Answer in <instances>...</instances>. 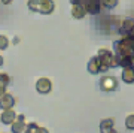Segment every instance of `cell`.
I'll return each instance as SVG.
<instances>
[{
	"label": "cell",
	"mask_w": 134,
	"mask_h": 133,
	"mask_svg": "<svg viewBox=\"0 0 134 133\" xmlns=\"http://www.w3.org/2000/svg\"><path fill=\"white\" fill-rule=\"evenodd\" d=\"M39 133H49V130H48V129H45V127H40Z\"/></svg>",
	"instance_id": "44dd1931"
},
{
	"label": "cell",
	"mask_w": 134,
	"mask_h": 133,
	"mask_svg": "<svg viewBox=\"0 0 134 133\" xmlns=\"http://www.w3.org/2000/svg\"><path fill=\"white\" fill-rule=\"evenodd\" d=\"M15 105V97L9 93H5V94L0 97V109H12Z\"/></svg>",
	"instance_id": "30bf717a"
},
{
	"label": "cell",
	"mask_w": 134,
	"mask_h": 133,
	"mask_svg": "<svg viewBox=\"0 0 134 133\" xmlns=\"http://www.w3.org/2000/svg\"><path fill=\"white\" fill-rule=\"evenodd\" d=\"M70 12H72V17L75 19H82L86 14H88L83 5H72V11H70Z\"/></svg>",
	"instance_id": "7c38bea8"
},
{
	"label": "cell",
	"mask_w": 134,
	"mask_h": 133,
	"mask_svg": "<svg viewBox=\"0 0 134 133\" xmlns=\"http://www.w3.org/2000/svg\"><path fill=\"white\" fill-rule=\"evenodd\" d=\"M16 117H18V114H15L14 109H5L2 112V115H0V121L3 124H6V126H9V124H12L16 120Z\"/></svg>",
	"instance_id": "8fae6325"
},
{
	"label": "cell",
	"mask_w": 134,
	"mask_h": 133,
	"mask_svg": "<svg viewBox=\"0 0 134 133\" xmlns=\"http://www.w3.org/2000/svg\"><path fill=\"white\" fill-rule=\"evenodd\" d=\"M100 133H118L115 129V120L104 118L100 121Z\"/></svg>",
	"instance_id": "9c48e42d"
},
{
	"label": "cell",
	"mask_w": 134,
	"mask_h": 133,
	"mask_svg": "<svg viewBox=\"0 0 134 133\" xmlns=\"http://www.w3.org/2000/svg\"><path fill=\"white\" fill-rule=\"evenodd\" d=\"M101 2H103V8H107V9H113L119 3V0H101Z\"/></svg>",
	"instance_id": "9a60e30c"
},
{
	"label": "cell",
	"mask_w": 134,
	"mask_h": 133,
	"mask_svg": "<svg viewBox=\"0 0 134 133\" xmlns=\"http://www.w3.org/2000/svg\"><path fill=\"white\" fill-rule=\"evenodd\" d=\"M39 130H40V126L36 123H29L27 124V127H25L24 133H39Z\"/></svg>",
	"instance_id": "5bb4252c"
},
{
	"label": "cell",
	"mask_w": 134,
	"mask_h": 133,
	"mask_svg": "<svg viewBox=\"0 0 134 133\" xmlns=\"http://www.w3.org/2000/svg\"><path fill=\"white\" fill-rule=\"evenodd\" d=\"M3 66V57H2V55H0V67Z\"/></svg>",
	"instance_id": "603a6c76"
},
{
	"label": "cell",
	"mask_w": 134,
	"mask_h": 133,
	"mask_svg": "<svg viewBox=\"0 0 134 133\" xmlns=\"http://www.w3.org/2000/svg\"><path fill=\"white\" fill-rule=\"evenodd\" d=\"M36 90H37V93H40V94H48V93H51V90H52V82H51V79L49 78H39L37 82H36Z\"/></svg>",
	"instance_id": "277c9868"
},
{
	"label": "cell",
	"mask_w": 134,
	"mask_h": 133,
	"mask_svg": "<svg viewBox=\"0 0 134 133\" xmlns=\"http://www.w3.org/2000/svg\"><path fill=\"white\" fill-rule=\"evenodd\" d=\"M100 88L103 91H113V90H116V88H118V79H116L115 76H109V75L101 76Z\"/></svg>",
	"instance_id": "3957f363"
},
{
	"label": "cell",
	"mask_w": 134,
	"mask_h": 133,
	"mask_svg": "<svg viewBox=\"0 0 134 133\" xmlns=\"http://www.w3.org/2000/svg\"><path fill=\"white\" fill-rule=\"evenodd\" d=\"M97 57L101 63V69H103V73L112 69V67H116V58H115V52H112L107 48H100L98 52H97Z\"/></svg>",
	"instance_id": "7a4b0ae2"
},
{
	"label": "cell",
	"mask_w": 134,
	"mask_h": 133,
	"mask_svg": "<svg viewBox=\"0 0 134 133\" xmlns=\"http://www.w3.org/2000/svg\"><path fill=\"white\" fill-rule=\"evenodd\" d=\"M88 72L91 73V75H98V73H103V69H101V63L98 60L97 55L90 58V62H88V66H86Z\"/></svg>",
	"instance_id": "8992f818"
},
{
	"label": "cell",
	"mask_w": 134,
	"mask_h": 133,
	"mask_svg": "<svg viewBox=\"0 0 134 133\" xmlns=\"http://www.w3.org/2000/svg\"><path fill=\"white\" fill-rule=\"evenodd\" d=\"M134 27V18H122V23H121V27H119V32L118 33L121 34V38L122 36H128L130 32L133 30Z\"/></svg>",
	"instance_id": "ba28073f"
},
{
	"label": "cell",
	"mask_w": 134,
	"mask_h": 133,
	"mask_svg": "<svg viewBox=\"0 0 134 133\" xmlns=\"http://www.w3.org/2000/svg\"><path fill=\"white\" fill-rule=\"evenodd\" d=\"M83 6L90 15H98L103 9V2L101 0H86V3Z\"/></svg>",
	"instance_id": "5b68a950"
},
{
	"label": "cell",
	"mask_w": 134,
	"mask_h": 133,
	"mask_svg": "<svg viewBox=\"0 0 134 133\" xmlns=\"http://www.w3.org/2000/svg\"><path fill=\"white\" fill-rule=\"evenodd\" d=\"M70 3L72 5H85L86 0H70Z\"/></svg>",
	"instance_id": "d6986e66"
},
{
	"label": "cell",
	"mask_w": 134,
	"mask_h": 133,
	"mask_svg": "<svg viewBox=\"0 0 134 133\" xmlns=\"http://www.w3.org/2000/svg\"><path fill=\"white\" fill-rule=\"evenodd\" d=\"M27 8L31 12H37V14L42 15H51L55 9V3H54V0H29Z\"/></svg>",
	"instance_id": "6da1fadb"
},
{
	"label": "cell",
	"mask_w": 134,
	"mask_h": 133,
	"mask_svg": "<svg viewBox=\"0 0 134 133\" xmlns=\"http://www.w3.org/2000/svg\"><path fill=\"white\" fill-rule=\"evenodd\" d=\"M125 127L128 129V130H134V114L127 115V118H125Z\"/></svg>",
	"instance_id": "2e32d148"
},
{
	"label": "cell",
	"mask_w": 134,
	"mask_h": 133,
	"mask_svg": "<svg viewBox=\"0 0 134 133\" xmlns=\"http://www.w3.org/2000/svg\"><path fill=\"white\" fill-rule=\"evenodd\" d=\"M122 81L125 84H134V67H125L122 69Z\"/></svg>",
	"instance_id": "4fadbf2b"
},
{
	"label": "cell",
	"mask_w": 134,
	"mask_h": 133,
	"mask_svg": "<svg viewBox=\"0 0 134 133\" xmlns=\"http://www.w3.org/2000/svg\"><path fill=\"white\" fill-rule=\"evenodd\" d=\"M27 124H25V115H18L16 120L10 124V129H12V133H24Z\"/></svg>",
	"instance_id": "52a82bcc"
},
{
	"label": "cell",
	"mask_w": 134,
	"mask_h": 133,
	"mask_svg": "<svg viewBox=\"0 0 134 133\" xmlns=\"http://www.w3.org/2000/svg\"><path fill=\"white\" fill-rule=\"evenodd\" d=\"M0 2H2V3H3V5H9V3H12V2H14V0H0Z\"/></svg>",
	"instance_id": "7402d4cb"
},
{
	"label": "cell",
	"mask_w": 134,
	"mask_h": 133,
	"mask_svg": "<svg viewBox=\"0 0 134 133\" xmlns=\"http://www.w3.org/2000/svg\"><path fill=\"white\" fill-rule=\"evenodd\" d=\"M5 93H6V87L3 85V84H0V97L5 94Z\"/></svg>",
	"instance_id": "ffe728a7"
},
{
	"label": "cell",
	"mask_w": 134,
	"mask_h": 133,
	"mask_svg": "<svg viewBox=\"0 0 134 133\" xmlns=\"http://www.w3.org/2000/svg\"><path fill=\"white\" fill-rule=\"evenodd\" d=\"M8 47H9V39L6 38L5 34H0V49L3 51V49H6Z\"/></svg>",
	"instance_id": "e0dca14e"
},
{
	"label": "cell",
	"mask_w": 134,
	"mask_h": 133,
	"mask_svg": "<svg viewBox=\"0 0 134 133\" xmlns=\"http://www.w3.org/2000/svg\"><path fill=\"white\" fill-rule=\"evenodd\" d=\"M0 84H3L5 87H8L10 84V76L8 73H0Z\"/></svg>",
	"instance_id": "ac0fdd59"
}]
</instances>
